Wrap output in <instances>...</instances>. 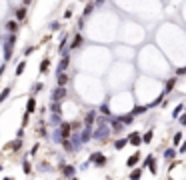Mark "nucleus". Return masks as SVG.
I'll list each match as a JSON object with an SVG mask.
<instances>
[{
    "label": "nucleus",
    "mask_w": 186,
    "mask_h": 180,
    "mask_svg": "<svg viewBox=\"0 0 186 180\" xmlns=\"http://www.w3.org/2000/svg\"><path fill=\"white\" fill-rule=\"evenodd\" d=\"M112 128H110V118L106 116H98L96 124H94V132H92V140H98V142H104V140L110 136Z\"/></svg>",
    "instance_id": "f257e3e1"
},
{
    "label": "nucleus",
    "mask_w": 186,
    "mask_h": 180,
    "mask_svg": "<svg viewBox=\"0 0 186 180\" xmlns=\"http://www.w3.org/2000/svg\"><path fill=\"white\" fill-rule=\"evenodd\" d=\"M14 42H16V36H14V34H10L6 40H4V60H10V54H12Z\"/></svg>",
    "instance_id": "f03ea898"
},
{
    "label": "nucleus",
    "mask_w": 186,
    "mask_h": 180,
    "mask_svg": "<svg viewBox=\"0 0 186 180\" xmlns=\"http://www.w3.org/2000/svg\"><path fill=\"white\" fill-rule=\"evenodd\" d=\"M90 164H94V166H98V168H100V166H104L106 164V156L104 154H102V152H92V154H90Z\"/></svg>",
    "instance_id": "7ed1b4c3"
},
{
    "label": "nucleus",
    "mask_w": 186,
    "mask_h": 180,
    "mask_svg": "<svg viewBox=\"0 0 186 180\" xmlns=\"http://www.w3.org/2000/svg\"><path fill=\"white\" fill-rule=\"evenodd\" d=\"M66 88H62V86H56V88L52 90V102H62L64 98H66Z\"/></svg>",
    "instance_id": "20e7f679"
},
{
    "label": "nucleus",
    "mask_w": 186,
    "mask_h": 180,
    "mask_svg": "<svg viewBox=\"0 0 186 180\" xmlns=\"http://www.w3.org/2000/svg\"><path fill=\"white\" fill-rule=\"evenodd\" d=\"M60 136H62V140H70V136H72V124L70 122L60 124Z\"/></svg>",
    "instance_id": "39448f33"
},
{
    "label": "nucleus",
    "mask_w": 186,
    "mask_h": 180,
    "mask_svg": "<svg viewBox=\"0 0 186 180\" xmlns=\"http://www.w3.org/2000/svg\"><path fill=\"white\" fill-rule=\"evenodd\" d=\"M110 128H112V132H116V134H120L124 130V124H122V120H120V116L110 118Z\"/></svg>",
    "instance_id": "423d86ee"
},
{
    "label": "nucleus",
    "mask_w": 186,
    "mask_h": 180,
    "mask_svg": "<svg viewBox=\"0 0 186 180\" xmlns=\"http://www.w3.org/2000/svg\"><path fill=\"white\" fill-rule=\"evenodd\" d=\"M70 66V56H68V50L62 54V60L58 62V72H66V68Z\"/></svg>",
    "instance_id": "0eeeda50"
},
{
    "label": "nucleus",
    "mask_w": 186,
    "mask_h": 180,
    "mask_svg": "<svg viewBox=\"0 0 186 180\" xmlns=\"http://www.w3.org/2000/svg\"><path fill=\"white\" fill-rule=\"evenodd\" d=\"M128 142L132 144V146H140L142 144V134L140 132H132V134L128 136Z\"/></svg>",
    "instance_id": "6e6552de"
},
{
    "label": "nucleus",
    "mask_w": 186,
    "mask_h": 180,
    "mask_svg": "<svg viewBox=\"0 0 186 180\" xmlns=\"http://www.w3.org/2000/svg\"><path fill=\"white\" fill-rule=\"evenodd\" d=\"M94 124H96V112H94V110L86 112V118H84V126H94Z\"/></svg>",
    "instance_id": "1a4fd4ad"
},
{
    "label": "nucleus",
    "mask_w": 186,
    "mask_h": 180,
    "mask_svg": "<svg viewBox=\"0 0 186 180\" xmlns=\"http://www.w3.org/2000/svg\"><path fill=\"white\" fill-rule=\"evenodd\" d=\"M82 42H84V38H82V34H74L72 42H70V50H76V48L82 46Z\"/></svg>",
    "instance_id": "9d476101"
},
{
    "label": "nucleus",
    "mask_w": 186,
    "mask_h": 180,
    "mask_svg": "<svg viewBox=\"0 0 186 180\" xmlns=\"http://www.w3.org/2000/svg\"><path fill=\"white\" fill-rule=\"evenodd\" d=\"M140 162V152H136V154L132 156H128V160H126V166L128 168H136V164Z\"/></svg>",
    "instance_id": "9b49d317"
},
{
    "label": "nucleus",
    "mask_w": 186,
    "mask_h": 180,
    "mask_svg": "<svg viewBox=\"0 0 186 180\" xmlns=\"http://www.w3.org/2000/svg\"><path fill=\"white\" fill-rule=\"evenodd\" d=\"M56 82H58V86L66 88V84H68V74H66V72H58V74H56Z\"/></svg>",
    "instance_id": "f8f14e48"
},
{
    "label": "nucleus",
    "mask_w": 186,
    "mask_h": 180,
    "mask_svg": "<svg viewBox=\"0 0 186 180\" xmlns=\"http://www.w3.org/2000/svg\"><path fill=\"white\" fill-rule=\"evenodd\" d=\"M62 174H64V178H68V180H70V178H74L76 168H74V166H70V164H68V166H62Z\"/></svg>",
    "instance_id": "ddd939ff"
},
{
    "label": "nucleus",
    "mask_w": 186,
    "mask_h": 180,
    "mask_svg": "<svg viewBox=\"0 0 186 180\" xmlns=\"http://www.w3.org/2000/svg\"><path fill=\"white\" fill-rule=\"evenodd\" d=\"M134 114L132 112H126V114H122V116H120V120H122V124H124V126H130V124H132L134 122Z\"/></svg>",
    "instance_id": "4468645a"
},
{
    "label": "nucleus",
    "mask_w": 186,
    "mask_h": 180,
    "mask_svg": "<svg viewBox=\"0 0 186 180\" xmlns=\"http://www.w3.org/2000/svg\"><path fill=\"white\" fill-rule=\"evenodd\" d=\"M18 28H20V26H18V22H16V20H8V22H6V30L10 32V34H16V32H18Z\"/></svg>",
    "instance_id": "2eb2a0df"
},
{
    "label": "nucleus",
    "mask_w": 186,
    "mask_h": 180,
    "mask_svg": "<svg viewBox=\"0 0 186 180\" xmlns=\"http://www.w3.org/2000/svg\"><path fill=\"white\" fill-rule=\"evenodd\" d=\"M126 144H130V142H128V136H126V138H118V140H114V148H116V150H122Z\"/></svg>",
    "instance_id": "dca6fc26"
},
{
    "label": "nucleus",
    "mask_w": 186,
    "mask_h": 180,
    "mask_svg": "<svg viewBox=\"0 0 186 180\" xmlns=\"http://www.w3.org/2000/svg\"><path fill=\"white\" fill-rule=\"evenodd\" d=\"M148 108H150V104H146V106H134V108H132L130 112H132L134 116H138V114H144L146 110H148Z\"/></svg>",
    "instance_id": "f3484780"
},
{
    "label": "nucleus",
    "mask_w": 186,
    "mask_h": 180,
    "mask_svg": "<svg viewBox=\"0 0 186 180\" xmlns=\"http://www.w3.org/2000/svg\"><path fill=\"white\" fill-rule=\"evenodd\" d=\"M176 154H178V152L174 150V148H166V150H164V158H166V160H174Z\"/></svg>",
    "instance_id": "a211bd4d"
},
{
    "label": "nucleus",
    "mask_w": 186,
    "mask_h": 180,
    "mask_svg": "<svg viewBox=\"0 0 186 180\" xmlns=\"http://www.w3.org/2000/svg\"><path fill=\"white\" fill-rule=\"evenodd\" d=\"M152 136H154V132H152V130L144 132V134H142V144H150V142H152Z\"/></svg>",
    "instance_id": "6ab92c4d"
},
{
    "label": "nucleus",
    "mask_w": 186,
    "mask_h": 180,
    "mask_svg": "<svg viewBox=\"0 0 186 180\" xmlns=\"http://www.w3.org/2000/svg\"><path fill=\"white\" fill-rule=\"evenodd\" d=\"M34 110H36V100H34V98H28V104H26V112L32 114Z\"/></svg>",
    "instance_id": "aec40b11"
},
{
    "label": "nucleus",
    "mask_w": 186,
    "mask_h": 180,
    "mask_svg": "<svg viewBox=\"0 0 186 180\" xmlns=\"http://www.w3.org/2000/svg\"><path fill=\"white\" fill-rule=\"evenodd\" d=\"M142 170H144V168H134V170L130 172V180H140V176H142Z\"/></svg>",
    "instance_id": "412c9836"
},
{
    "label": "nucleus",
    "mask_w": 186,
    "mask_h": 180,
    "mask_svg": "<svg viewBox=\"0 0 186 180\" xmlns=\"http://www.w3.org/2000/svg\"><path fill=\"white\" fill-rule=\"evenodd\" d=\"M94 6H96V4H94V2H90L88 6L84 8V12H82V18H86V16H90L92 12H94Z\"/></svg>",
    "instance_id": "4be33fe9"
},
{
    "label": "nucleus",
    "mask_w": 186,
    "mask_h": 180,
    "mask_svg": "<svg viewBox=\"0 0 186 180\" xmlns=\"http://www.w3.org/2000/svg\"><path fill=\"white\" fill-rule=\"evenodd\" d=\"M50 112H52V114H62V108H60V102H52V104H50Z\"/></svg>",
    "instance_id": "5701e85b"
},
{
    "label": "nucleus",
    "mask_w": 186,
    "mask_h": 180,
    "mask_svg": "<svg viewBox=\"0 0 186 180\" xmlns=\"http://www.w3.org/2000/svg\"><path fill=\"white\" fill-rule=\"evenodd\" d=\"M50 124H52V126H60V124H62V118H60V114H52Z\"/></svg>",
    "instance_id": "b1692460"
},
{
    "label": "nucleus",
    "mask_w": 186,
    "mask_h": 180,
    "mask_svg": "<svg viewBox=\"0 0 186 180\" xmlns=\"http://www.w3.org/2000/svg\"><path fill=\"white\" fill-rule=\"evenodd\" d=\"M16 18H18V20H24L26 18V6H20L18 10H16Z\"/></svg>",
    "instance_id": "393cba45"
},
{
    "label": "nucleus",
    "mask_w": 186,
    "mask_h": 180,
    "mask_svg": "<svg viewBox=\"0 0 186 180\" xmlns=\"http://www.w3.org/2000/svg\"><path fill=\"white\" fill-rule=\"evenodd\" d=\"M182 138H184V136H182V132H176V134L172 136V144H174V146H178L180 142H182Z\"/></svg>",
    "instance_id": "a878e982"
},
{
    "label": "nucleus",
    "mask_w": 186,
    "mask_h": 180,
    "mask_svg": "<svg viewBox=\"0 0 186 180\" xmlns=\"http://www.w3.org/2000/svg\"><path fill=\"white\" fill-rule=\"evenodd\" d=\"M48 66H50V60H48V58H44V60H42V62H40V72L44 74L46 70H48Z\"/></svg>",
    "instance_id": "bb28decb"
},
{
    "label": "nucleus",
    "mask_w": 186,
    "mask_h": 180,
    "mask_svg": "<svg viewBox=\"0 0 186 180\" xmlns=\"http://www.w3.org/2000/svg\"><path fill=\"white\" fill-rule=\"evenodd\" d=\"M8 96H10V88H4L2 92H0V104H2V102H4V100H6V98H8Z\"/></svg>",
    "instance_id": "cd10ccee"
},
{
    "label": "nucleus",
    "mask_w": 186,
    "mask_h": 180,
    "mask_svg": "<svg viewBox=\"0 0 186 180\" xmlns=\"http://www.w3.org/2000/svg\"><path fill=\"white\" fill-rule=\"evenodd\" d=\"M62 146H64V150H68V152H74V146L70 140H62Z\"/></svg>",
    "instance_id": "c85d7f7f"
},
{
    "label": "nucleus",
    "mask_w": 186,
    "mask_h": 180,
    "mask_svg": "<svg viewBox=\"0 0 186 180\" xmlns=\"http://www.w3.org/2000/svg\"><path fill=\"white\" fill-rule=\"evenodd\" d=\"M100 112H102V116H110V108H108V104H100Z\"/></svg>",
    "instance_id": "c756f323"
},
{
    "label": "nucleus",
    "mask_w": 186,
    "mask_h": 180,
    "mask_svg": "<svg viewBox=\"0 0 186 180\" xmlns=\"http://www.w3.org/2000/svg\"><path fill=\"white\" fill-rule=\"evenodd\" d=\"M24 68H26V62H24V60H22V62H20V64H18V66H16V74H18V76H20V74H22V72H24Z\"/></svg>",
    "instance_id": "7c9ffc66"
},
{
    "label": "nucleus",
    "mask_w": 186,
    "mask_h": 180,
    "mask_svg": "<svg viewBox=\"0 0 186 180\" xmlns=\"http://www.w3.org/2000/svg\"><path fill=\"white\" fill-rule=\"evenodd\" d=\"M50 30H52V32H58V30H60V22H52V24H50Z\"/></svg>",
    "instance_id": "2f4dec72"
},
{
    "label": "nucleus",
    "mask_w": 186,
    "mask_h": 180,
    "mask_svg": "<svg viewBox=\"0 0 186 180\" xmlns=\"http://www.w3.org/2000/svg\"><path fill=\"white\" fill-rule=\"evenodd\" d=\"M40 90H42V82H36L34 88H32V92H40Z\"/></svg>",
    "instance_id": "473e14b6"
},
{
    "label": "nucleus",
    "mask_w": 186,
    "mask_h": 180,
    "mask_svg": "<svg viewBox=\"0 0 186 180\" xmlns=\"http://www.w3.org/2000/svg\"><path fill=\"white\" fill-rule=\"evenodd\" d=\"M184 74H186V66H182V68L176 70V76H184Z\"/></svg>",
    "instance_id": "72a5a7b5"
},
{
    "label": "nucleus",
    "mask_w": 186,
    "mask_h": 180,
    "mask_svg": "<svg viewBox=\"0 0 186 180\" xmlns=\"http://www.w3.org/2000/svg\"><path fill=\"white\" fill-rule=\"evenodd\" d=\"M24 172H26V174H30V172H32V166L28 164V162H24Z\"/></svg>",
    "instance_id": "f704fd0d"
},
{
    "label": "nucleus",
    "mask_w": 186,
    "mask_h": 180,
    "mask_svg": "<svg viewBox=\"0 0 186 180\" xmlns=\"http://www.w3.org/2000/svg\"><path fill=\"white\" fill-rule=\"evenodd\" d=\"M184 152H186V140H184L182 144H180V150H178V154H184Z\"/></svg>",
    "instance_id": "c9c22d12"
},
{
    "label": "nucleus",
    "mask_w": 186,
    "mask_h": 180,
    "mask_svg": "<svg viewBox=\"0 0 186 180\" xmlns=\"http://www.w3.org/2000/svg\"><path fill=\"white\" fill-rule=\"evenodd\" d=\"M28 124V112H24V118H22V126H26Z\"/></svg>",
    "instance_id": "e433bc0d"
},
{
    "label": "nucleus",
    "mask_w": 186,
    "mask_h": 180,
    "mask_svg": "<svg viewBox=\"0 0 186 180\" xmlns=\"http://www.w3.org/2000/svg\"><path fill=\"white\" fill-rule=\"evenodd\" d=\"M180 124H182V126H186V112L180 116Z\"/></svg>",
    "instance_id": "4c0bfd02"
},
{
    "label": "nucleus",
    "mask_w": 186,
    "mask_h": 180,
    "mask_svg": "<svg viewBox=\"0 0 186 180\" xmlns=\"http://www.w3.org/2000/svg\"><path fill=\"white\" fill-rule=\"evenodd\" d=\"M64 18H72V10H70V8L64 12Z\"/></svg>",
    "instance_id": "58836bf2"
},
{
    "label": "nucleus",
    "mask_w": 186,
    "mask_h": 180,
    "mask_svg": "<svg viewBox=\"0 0 186 180\" xmlns=\"http://www.w3.org/2000/svg\"><path fill=\"white\" fill-rule=\"evenodd\" d=\"M32 50H34V46H28V48H26V50H24V54H26V56H28V54H30Z\"/></svg>",
    "instance_id": "ea45409f"
},
{
    "label": "nucleus",
    "mask_w": 186,
    "mask_h": 180,
    "mask_svg": "<svg viewBox=\"0 0 186 180\" xmlns=\"http://www.w3.org/2000/svg\"><path fill=\"white\" fill-rule=\"evenodd\" d=\"M12 148H14V150H18V148H20V140H16V142L12 144Z\"/></svg>",
    "instance_id": "a19ab883"
},
{
    "label": "nucleus",
    "mask_w": 186,
    "mask_h": 180,
    "mask_svg": "<svg viewBox=\"0 0 186 180\" xmlns=\"http://www.w3.org/2000/svg\"><path fill=\"white\" fill-rule=\"evenodd\" d=\"M104 2H106V0H94V4H96V6H102Z\"/></svg>",
    "instance_id": "79ce46f5"
},
{
    "label": "nucleus",
    "mask_w": 186,
    "mask_h": 180,
    "mask_svg": "<svg viewBox=\"0 0 186 180\" xmlns=\"http://www.w3.org/2000/svg\"><path fill=\"white\" fill-rule=\"evenodd\" d=\"M2 72H4V66H0V76H2Z\"/></svg>",
    "instance_id": "37998d69"
},
{
    "label": "nucleus",
    "mask_w": 186,
    "mask_h": 180,
    "mask_svg": "<svg viewBox=\"0 0 186 180\" xmlns=\"http://www.w3.org/2000/svg\"><path fill=\"white\" fill-rule=\"evenodd\" d=\"M22 2H24V4H30V2H32V0H22Z\"/></svg>",
    "instance_id": "c03bdc74"
},
{
    "label": "nucleus",
    "mask_w": 186,
    "mask_h": 180,
    "mask_svg": "<svg viewBox=\"0 0 186 180\" xmlns=\"http://www.w3.org/2000/svg\"><path fill=\"white\" fill-rule=\"evenodd\" d=\"M70 180H78V178H70Z\"/></svg>",
    "instance_id": "a18cd8bd"
},
{
    "label": "nucleus",
    "mask_w": 186,
    "mask_h": 180,
    "mask_svg": "<svg viewBox=\"0 0 186 180\" xmlns=\"http://www.w3.org/2000/svg\"><path fill=\"white\" fill-rule=\"evenodd\" d=\"M4 180H10V178H4Z\"/></svg>",
    "instance_id": "49530a36"
},
{
    "label": "nucleus",
    "mask_w": 186,
    "mask_h": 180,
    "mask_svg": "<svg viewBox=\"0 0 186 180\" xmlns=\"http://www.w3.org/2000/svg\"><path fill=\"white\" fill-rule=\"evenodd\" d=\"M168 180H174V178H168Z\"/></svg>",
    "instance_id": "de8ad7c7"
}]
</instances>
